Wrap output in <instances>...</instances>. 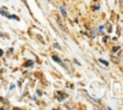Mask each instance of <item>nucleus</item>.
I'll return each instance as SVG.
<instances>
[{"label":"nucleus","instance_id":"nucleus-1","mask_svg":"<svg viewBox=\"0 0 123 110\" xmlns=\"http://www.w3.org/2000/svg\"><path fill=\"white\" fill-rule=\"evenodd\" d=\"M51 59H53V60H54L55 62H57V63H60V65H62L63 67H66V66L63 65V62H62V61H61L60 59H59V56H56V55H53V58H51Z\"/></svg>","mask_w":123,"mask_h":110},{"label":"nucleus","instance_id":"nucleus-2","mask_svg":"<svg viewBox=\"0 0 123 110\" xmlns=\"http://www.w3.org/2000/svg\"><path fill=\"white\" fill-rule=\"evenodd\" d=\"M31 66H34V61H32V60L25 62V65H24V67H31Z\"/></svg>","mask_w":123,"mask_h":110},{"label":"nucleus","instance_id":"nucleus-3","mask_svg":"<svg viewBox=\"0 0 123 110\" xmlns=\"http://www.w3.org/2000/svg\"><path fill=\"white\" fill-rule=\"evenodd\" d=\"M60 11H61L62 16H66V15H67V12H66V9H65L63 6H61V7H60Z\"/></svg>","mask_w":123,"mask_h":110},{"label":"nucleus","instance_id":"nucleus-4","mask_svg":"<svg viewBox=\"0 0 123 110\" xmlns=\"http://www.w3.org/2000/svg\"><path fill=\"white\" fill-rule=\"evenodd\" d=\"M99 62H100V63H103V65H105V66H108V65H109V62H108V61H105V60H102V59L99 60Z\"/></svg>","mask_w":123,"mask_h":110},{"label":"nucleus","instance_id":"nucleus-5","mask_svg":"<svg viewBox=\"0 0 123 110\" xmlns=\"http://www.w3.org/2000/svg\"><path fill=\"white\" fill-rule=\"evenodd\" d=\"M60 96H61V97H59V100H62V99L67 98V94H65V93H63V94H60Z\"/></svg>","mask_w":123,"mask_h":110},{"label":"nucleus","instance_id":"nucleus-6","mask_svg":"<svg viewBox=\"0 0 123 110\" xmlns=\"http://www.w3.org/2000/svg\"><path fill=\"white\" fill-rule=\"evenodd\" d=\"M53 47H54V48H56V49H59V50L61 49V47H60V44H57V43H54V44H53Z\"/></svg>","mask_w":123,"mask_h":110},{"label":"nucleus","instance_id":"nucleus-7","mask_svg":"<svg viewBox=\"0 0 123 110\" xmlns=\"http://www.w3.org/2000/svg\"><path fill=\"white\" fill-rule=\"evenodd\" d=\"M0 13H1V15H3V16H6V17H7V16H9V13H7V12H5V11H3V10H1V9H0Z\"/></svg>","mask_w":123,"mask_h":110},{"label":"nucleus","instance_id":"nucleus-8","mask_svg":"<svg viewBox=\"0 0 123 110\" xmlns=\"http://www.w3.org/2000/svg\"><path fill=\"white\" fill-rule=\"evenodd\" d=\"M94 36H96V31H91V37L93 38Z\"/></svg>","mask_w":123,"mask_h":110},{"label":"nucleus","instance_id":"nucleus-9","mask_svg":"<svg viewBox=\"0 0 123 110\" xmlns=\"http://www.w3.org/2000/svg\"><path fill=\"white\" fill-rule=\"evenodd\" d=\"M98 10H99V6H94L93 7V11H98Z\"/></svg>","mask_w":123,"mask_h":110},{"label":"nucleus","instance_id":"nucleus-10","mask_svg":"<svg viewBox=\"0 0 123 110\" xmlns=\"http://www.w3.org/2000/svg\"><path fill=\"white\" fill-rule=\"evenodd\" d=\"M103 29H104V26H103V25H100V26H99V28H98V31H102V30H103Z\"/></svg>","mask_w":123,"mask_h":110},{"label":"nucleus","instance_id":"nucleus-11","mask_svg":"<svg viewBox=\"0 0 123 110\" xmlns=\"http://www.w3.org/2000/svg\"><path fill=\"white\" fill-rule=\"evenodd\" d=\"M37 93H38V94L41 96V94H42V91H41V90H37Z\"/></svg>","mask_w":123,"mask_h":110},{"label":"nucleus","instance_id":"nucleus-12","mask_svg":"<svg viewBox=\"0 0 123 110\" xmlns=\"http://www.w3.org/2000/svg\"><path fill=\"white\" fill-rule=\"evenodd\" d=\"M3 54H4V52H3L1 49H0V56H3Z\"/></svg>","mask_w":123,"mask_h":110}]
</instances>
